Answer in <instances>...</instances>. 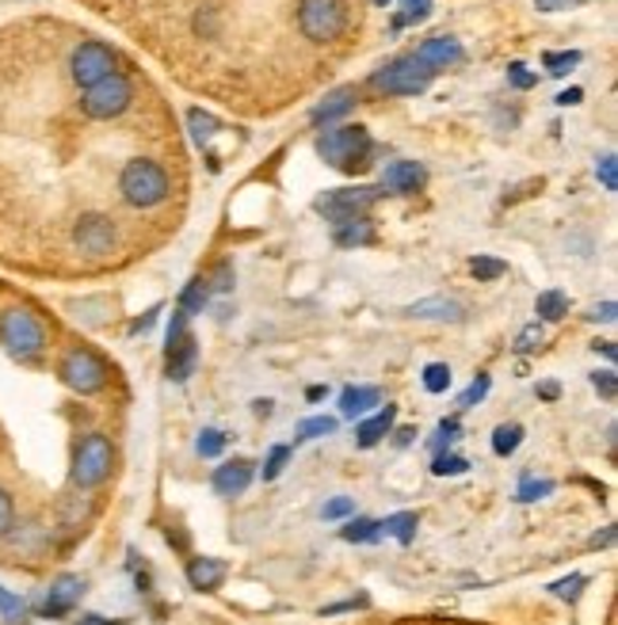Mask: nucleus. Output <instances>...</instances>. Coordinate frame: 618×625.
Segmentation results:
<instances>
[{
	"instance_id": "obj_36",
	"label": "nucleus",
	"mask_w": 618,
	"mask_h": 625,
	"mask_svg": "<svg viewBox=\"0 0 618 625\" xmlns=\"http://www.w3.org/2000/svg\"><path fill=\"white\" fill-rule=\"evenodd\" d=\"M584 584H588V576L572 572V576H565V579H557V584H550V591H554L557 599H565V602H577L580 591H584Z\"/></svg>"
},
{
	"instance_id": "obj_21",
	"label": "nucleus",
	"mask_w": 618,
	"mask_h": 625,
	"mask_svg": "<svg viewBox=\"0 0 618 625\" xmlns=\"http://www.w3.org/2000/svg\"><path fill=\"white\" fill-rule=\"evenodd\" d=\"M355 103V88H337L321 107H314V123H337L340 115H348Z\"/></svg>"
},
{
	"instance_id": "obj_23",
	"label": "nucleus",
	"mask_w": 618,
	"mask_h": 625,
	"mask_svg": "<svg viewBox=\"0 0 618 625\" xmlns=\"http://www.w3.org/2000/svg\"><path fill=\"white\" fill-rule=\"evenodd\" d=\"M337 244H340V248H360V244H375V229H370V221H363V218L344 221V226L337 229Z\"/></svg>"
},
{
	"instance_id": "obj_33",
	"label": "nucleus",
	"mask_w": 618,
	"mask_h": 625,
	"mask_svg": "<svg viewBox=\"0 0 618 625\" xmlns=\"http://www.w3.org/2000/svg\"><path fill=\"white\" fill-rule=\"evenodd\" d=\"M321 435H337V420L332 416H310V420L298 423V438H321Z\"/></svg>"
},
{
	"instance_id": "obj_29",
	"label": "nucleus",
	"mask_w": 618,
	"mask_h": 625,
	"mask_svg": "<svg viewBox=\"0 0 618 625\" xmlns=\"http://www.w3.org/2000/svg\"><path fill=\"white\" fill-rule=\"evenodd\" d=\"M470 271H474V279H478V282H496V279H504V275H508V264H504V259H493V256H478L470 264Z\"/></svg>"
},
{
	"instance_id": "obj_30",
	"label": "nucleus",
	"mask_w": 618,
	"mask_h": 625,
	"mask_svg": "<svg viewBox=\"0 0 618 625\" xmlns=\"http://www.w3.org/2000/svg\"><path fill=\"white\" fill-rule=\"evenodd\" d=\"M24 599L20 595H12L9 587H0V617H4V625H24Z\"/></svg>"
},
{
	"instance_id": "obj_15",
	"label": "nucleus",
	"mask_w": 618,
	"mask_h": 625,
	"mask_svg": "<svg viewBox=\"0 0 618 625\" xmlns=\"http://www.w3.org/2000/svg\"><path fill=\"white\" fill-rule=\"evenodd\" d=\"M393 420H398V408H393V405L378 408L375 416H363V420H360V428H355V443H360L363 450H370V446H378V443H382V438L393 431Z\"/></svg>"
},
{
	"instance_id": "obj_4",
	"label": "nucleus",
	"mask_w": 618,
	"mask_h": 625,
	"mask_svg": "<svg viewBox=\"0 0 618 625\" xmlns=\"http://www.w3.org/2000/svg\"><path fill=\"white\" fill-rule=\"evenodd\" d=\"M111 469H115V446H111V438L100 435V431H88L77 443V450H73V469H70L73 485L100 488L111 477Z\"/></svg>"
},
{
	"instance_id": "obj_40",
	"label": "nucleus",
	"mask_w": 618,
	"mask_h": 625,
	"mask_svg": "<svg viewBox=\"0 0 618 625\" xmlns=\"http://www.w3.org/2000/svg\"><path fill=\"white\" fill-rule=\"evenodd\" d=\"M489 385H493V382H489V374H478V378L470 382V390H466V393L458 397V405H462V408L481 405V400H485V393H489Z\"/></svg>"
},
{
	"instance_id": "obj_13",
	"label": "nucleus",
	"mask_w": 618,
	"mask_h": 625,
	"mask_svg": "<svg viewBox=\"0 0 618 625\" xmlns=\"http://www.w3.org/2000/svg\"><path fill=\"white\" fill-rule=\"evenodd\" d=\"M211 485H214V493H218V496H226V500H234V496H241L244 488L252 485V465H249V461H244V458L226 461V465H218V469H214Z\"/></svg>"
},
{
	"instance_id": "obj_10",
	"label": "nucleus",
	"mask_w": 618,
	"mask_h": 625,
	"mask_svg": "<svg viewBox=\"0 0 618 625\" xmlns=\"http://www.w3.org/2000/svg\"><path fill=\"white\" fill-rule=\"evenodd\" d=\"M115 226H111L108 214H85V218L73 226V244H77L85 256H111L115 252Z\"/></svg>"
},
{
	"instance_id": "obj_27",
	"label": "nucleus",
	"mask_w": 618,
	"mask_h": 625,
	"mask_svg": "<svg viewBox=\"0 0 618 625\" xmlns=\"http://www.w3.org/2000/svg\"><path fill=\"white\" fill-rule=\"evenodd\" d=\"M378 534H382V531H378L375 519H352V523H348L344 531H340V538L355 541V546H363V541H375Z\"/></svg>"
},
{
	"instance_id": "obj_19",
	"label": "nucleus",
	"mask_w": 618,
	"mask_h": 625,
	"mask_svg": "<svg viewBox=\"0 0 618 625\" xmlns=\"http://www.w3.org/2000/svg\"><path fill=\"white\" fill-rule=\"evenodd\" d=\"M408 317H420V321H454V324H458L462 317H466V309H462V302H454V297H424V302L408 305Z\"/></svg>"
},
{
	"instance_id": "obj_35",
	"label": "nucleus",
	"mask_w": 618,
	"mask_h": 625,
	"mask_svg": "<svg viewBox=\"0 0 618 625\" xmlns=\"http://www.w3.org/2000/svg\"><path fill=\"white\" fill-rule=\"evenodd\" d=\"M424 390L428 393L451 390V367H446V362H431V367H424Z\"/></svg>"
},
{
	"instance_id": "obj_41",
	"label": "nucleus",
	"mask_w": 618,
	"mask_h": 625,
	"mask_svg": "<svg viewBox=\"0 0 618 625\" xmlns=\"http://www.w3.org/2000/svg\"><path fill=\"white\" fill-rule=\"evenodd\" d=\"M592 385H595V393H600L603 400H615V397H618V378H615V370H595Z\"/></svg>"
},
{
	"instance_id": "obj_47",
	"label": "nucleus",
	"mask_w": 618,
	"mask_h": 625,
	"mask_svg": "<svg viewBox=\"0 0 618 625\" xmlns=\"http://www.w3.org/2000/svg\"><path fill=\"white\" fill-rule=\"evenodd\" d=\"M229 279H234V267H229V264H218V271H214V282L206 279V286H211V290H229V286H234V282H229Z\"/></svg>"
},
{
	"instance_id": "obj_58",
	"label": "nucleus",
	"mask_w": 618,
	"mask_h": 625,
	"mask_svg": "<svg viewBox=\"0 0 618 625\" xmlns=\"http://www.w3.org/2000/svg\"><path fill=\"white\" fill-rule=\"evenodd\" d=\"M413 435H416V428H405V431H398V443H413Z\"/></svg>"
},
{
	"instance_id": "obj_3",
	"label": "nucleus",
	"mask_w": 618,
	"mask_h": 625,
	"mask_svg": "<svg viewBox=\"0 0 618 625\" xmlns=\"http://www.w3.org/2000/svg\"><path fill=\"white\" fill-rule=\"evenodd\" d=\"M118 191H123V199L130 206L149 211V206H157V203H165V199H168V176H165V168H161L157 161L134 156V161H126L123 176H118Z\"/></svg>"
},
{
	"instance_id": "obj_18",
	"label": "nucleus",
	"mask_w": 618,
	"mask_h": 625,
	"mask_svg": "<svg viewBox=\"0 0 618 625\" xmlns=\"http://www.w3.org/2000/svg\"><path fill=\"white\" fill-rule=\"evenodd\" d=\"M375 405H382V390H375V385H348L340 393V416H348V420H363Z\"/></svg>"
},
{
	"instance_id": "obj_26",
	"label": "nucleus",
	"mask_w": 618,
	"mask_h": 625,
	"mask_svg": "<svg viewBox=\"0 0 618 625\" xmlns=\"http://www.w3.org/2000/svg\"><path fill=\"white\" fill-rule=\"evenodd\" d=\"M188 126H191V138L203 145V141H211L214 133H218V118L214 115H206V111H188Z\"/></svg>"
},
{
	"instance_id": "obj_46",
	"label": "nucleus",
	"mask_w": 618,
	"mask_h": 625,
	"mask_svg": "<svg viewBox=\"0 0 618 625\" xmlns=\"http://www.w3.org/2000/svg\"><path fill=\"white\" fill-rule=\"evenodd\" d=\"M542 344V324L534 321V324H527L524 332H519V340H516V347L519 352H534V347Z\"/></svg>"
},
{
	"instance_id": "obj_42",
	"label": "nucleus",
	"mask_w": 618,
	"mask_h": 625,
	"mask_svg": "<svg viewBox=\"0 0 618 625\" xmlns=\"http://www.w3.org/2000/svg\"><path fill=\"white\" fill-rule=\"evenodd\" d=\"M321 515L329 519V523H337V519H352V515H355V503L348 500V496H337V500L325 503Z\"/></svg>"
},
{
	"instance_id": "obj_34",
	"label": "nucleus",
	"mask_w": 618,
	"mask_h": 625,
	"mask_svg": "<svg viewBox=\"0 0 618 625\" xmlns=\"http://www.w3.org/2000/svg\"><path fill=\"white\" fill-rule=\"evenodd\" d=\"M428 12H431V0H401V16L393 20V27L420 24V20H428Z\"/></svg>"
},
{
	"instance_id": "obj_45",
	"label": "nucleus",
	"mask_w": 618,
	"mask_h": 625,
	"mask_svg": "<svg viewBox=\"0 0 618 625\" xmlns=\"http://www.w3.org/2000/svg\"><path fill=\"white\" fill-rule=\"evenodd\" d=\"M508 80H512V88H519V92L534 88V73H527L524 62H512V65H508Z\"/></svg>"
},
{
	"instance_id": "obj_38",
	"label": "nucleus",
	"mask_w": 618,
	"mask_h": 625,
	"mask_svg": "<svg viewBox=\"0 0 618 625\" xmlns=\"http://www.w3.org/2000/svg\"><path fill=\"white\" fill-rule=\"evenodd\" d=\"M290 446H272V454H267V461H264V481H275L282 473V469H287V461H290Z\"/></svg>"
},
{
	"instance_id": "obj_14",
	"label": "nucleus",
	"mask_w": 618,
	"mask_h": 625,
	"mask_svg": "<svg viewBox=\"0 0 618 625\" xmlns=\"http://www.w3.org/2000/svg\"><path fill=\"white\" fill-rule=\"evenodd\" d=\"M424 180H428V173L416 161H398V165H390L382 173V188L393 191V195H416L424 188Z\"/></svg>"
},
{
	"instance_id": "obj_11",
	"label": "nucleus",
	"mask_w": 618,
	"mask_h": 625,
	"mask_svg": "<svg viewBox=\"0 0 618 625\" xmlns=\"http://www.w3.org/2000/svg\"><path fill=\"white\" fill-rule=\"evenodd\" d=\"M378 199L375 188H352V191H332V195L317 199V211L325 214V218H332L337 226H344V221H355L363 218V211H367L370 203Z\"/></svg>"
},
{
	"instance_id": "obj_53",
	"label": "nucleus",
	"mask_w": 618,
	"mask_h": 625,
	"mask_svg": "<svg viewBox=\"0 0 618 625\" xmlns=\"http://www.w3.org/2000/svg\"><path fill=\"white\" fill-rule=\"evenodd\" d=\"M557 393H562V390H557V385H554V382L539 385V397H542V400H557Z\"/></svg>"
},
{
	"instance_id": "obj_31",
	"label": "nucleus",
	"mask_w": 618,
	"mask_h": 625,
	"mask_svg": "<svg viewBox=\"0 0 618 625\" xmlns=\"http://www.w3.org/2000/svg\"><path fill=\"white\" fill-rule=\"evenodd\" d=\"M466 469H470V461L458 458V454H443V450H439L436 461H431V473H436V477H458V473H466Z\"/></svg>"
},
{
	"instance_id": "obj_37",
	"label": "nucleus",
	"mask_w": 618,
	"mask_h": 625,
	"mask_svg": "<svg viewBox=\"0 0 618 625\" xmlns=\"http://www.w3.org/2000/svg\"><path fill=\"white\" fill-rule=\"evenodd\" d=\"M542 65H546V73H554V77H565V73H569L572 65H580V54H577V50H562V54H542Z\"/></svg>"
},
{
	"instance_id": "obj_51",
	"label": "nucleus",
	"mask_w": 618,
	"mask_h": 625,
	"mask_svg": "<svg viewBox=\"0 0 618 625\" xmlns=\"http://www.w3.org/2000/svg\"><path fill=\"white\" fill-rule=\"evenodd\" d=\"M542 12H562V9H569V4H580V0H534Z\"/></svg>"
},
{
	"instance_id": "obj_9",
	"label": "nucleus",
	"mask_w": 618,
	"mask_h": 625,
	"mask_svg": "<svg viewBox=\"0 0 618 625\" xmlns=\"http://www.w3.org/2000/svg\"><path fill=\"white\" fill-rule=\"evenodd\" d=\"M70 73H73V80H77L80 88H92L96 80H103V77H111V73H115V54H111L103 42H80V47L73 50Z\"/></svg>"
},
{
	"instance_id": "obj_8",
	"label": "nucleus",
	"mask_w": 618,
	"mask_h": 625,
	"mask_svg": "<svg viewBox=\"0 0 618 625\" xmlns=\"http://www.w3.org/2000/svg\"><path fill=\"white\" fill-rule=\"evenodd\" d=\"M134 100V88L123 73H111V77L96 80L92 88H85V100H80V111L88 118H118Z\"/></svg>"
},
{
	"instance_id": "obj_20",
	"label": "nucleus",
	"mask_w": 618,
	"mask_h": 625,
	"mask_svg": "<svg viewBox=\"0 0 618 625\" xmlns=\"http://www.w3.org/2000/svg\"><path fill=\"white\" fill-rule=\"evenodd\" d=\"M165 355H168V378H173V382H188L191 370H196V359H199L196 336H184L180 344H176L173 352H165Z\"/></svg>"
},
{
	"instance_id": "obj_56",
	"label": "nucleus",
	"mask_w": 618,
	"mask_h": 625,
	"mask_svg": "<svg viewBox=\"0 0 618 625\" xmlns=\"http://www.w3.org/2000/svg\"><path fill=\"white\" fill-rule=\"evenodd\" d=\"M325 393H329V390H325V385H314V390L305 393V397H310V400H321V397H325Z\"/></svg>"
},
{
	"instance_id": "obj_1",
	"label": "nucleus",
	"mask_w": 618,
	"mask_h": 625,
	"mask_svg": "<svg viewBox=\"0 0 618 625\" xmlns=\"http://www.w3.org/2000/svg\"><path fill=\"white\" fill-rule=\"evenodd\" d=\"M47 324L35 317L24 305H12V309L0 312V344L12 359L20 362H35L42 352H47Z\"/></svg>"
},
{
	"instance_id": "obj_2",
	"label": "nucleus",
	"mask_w": 618,
	"mask_h": 625,
	"mask_svg": "<svg viewBox=\"0 0 618 625\" xmlns=\"http://www.w3.org/2000/svg\"><path fill=\"white\" fill-rule=\"evenodd\" d=\"M370 133L367 126H337V130H325L317 141V153L329 161L337 173H363L370 165Z\"/></svg>"
},
{
	"instance_id": "obj_43",
	"label": "nucleus",
	"mask_w": 618,
	"mask_h": 625,
	"mask_svg": "<svg viewBox=\"0 0 618 625\" xmlns=\"http://www.w3.org/2000/svg\"><path fill=\"white\" fill-rule=\"evenodd\" d=\"M595 176H600V183H603V188H607V191H615L618 188V161H615V156H603V161H600V165H595Z\"/></svg>"
},
{
	"instance_id": "obj_24",
	"label": "nucleus",
	"mask_w": 618,
	"mask_h": 625,
	"mask_svg": "<svg viewBox=\"0 0 618 625\" xmlns=\"http://www.w3.org/2000/svg\"><path fill=\"white\" fill-rule=\"evenodd\" d=\"M534 312H539V321H562L565 312H569V297H565L562 290H546V294H539V302H534Z\"/></svg>"
},
{
	"instance_id": "obj_55",
	"label": "nucleus",
	"mask_w": 618,
	"mask_h": 625,
	"mask_svg": "<svg viewBox=\"0 0 618 625\" xmlns=\"http://www.w3.org/2000/svg\"><path fill=\"white\" fill-rule=\"evenodd\" d=\"M149 324H153V312H149V317H141V321H134V324H130V332H146Z\"/></svg>"
},
{
	"instance_id": "obj_7",
	"label": "nucleus",
	"mask_w": 618,
	"mask_h": 625,
	"mask_svg": "<svg viewBox=\"0 0 618 625\" xmlns=\"http://www.w3.org/2000/svg\"><path fill=\"white\" fill-rule=\"evenodd\" d=\"M431 77H436V69H431V65H424L416 54H408V58H398L393 65H386L382 73H375V77H370V85H375L378 92H386V95H416V92H424V88L431 85Z\"/></svg>"
},
{
	"instance_id": "obj_5",
	"label": "nucleus",
	"mask_w": 618,
	"mask_h": 625,
	"mask_svg": "<svg viewBox=\"0 0 618 625\" xmlns=\"http://www.w3.org/2000/svg\"><path fill=\"white\" fill-rule=\"evenodd\" d=\"M298 27L310 42H332L348 27V0H298Z\"/></svg>"
},
{
	"instance_id": "obj_52",
	"label": "nucleus",
	"mask_w": 618,
	"mask_h": 625,
	"mask_svg": "<svg viewBox=\"0 0 618 625\" xmlns=\"http://www.w3.org/2000/svg\"><path fill=\"white\" fill-rule=\"evenodd\" d=\"M557 103H562V107H572V103H580V88H569V92H562V95H557Z\"/></svg>"
},
{
	"instance_id": "obj_49",
	"label": "nucleus",
	"mask_w": 618,
	"mask_h": 625,
	"mask_svg": "<svg viewBox=\"0 0 618 625\" xmlns=\"http://www.w3.org/2000/svg\"><path fill=\"white\" fill-rule=\"evenodd\" d=\"M355 607H363V599L332 602V607H321V617H332V614H344V610H355Z\"/></svg>"
},
{
	"instance_id": "obj_54",
	"label": "nucleus",
	"mask_w": 618,
	"mask_h": 625,
	"mask_svg": "<svg viewBox=\"0 0 618 625\" xmlns=\"http://www.w3.org/2000/svg\"><path fill=\"white\" fill-rule=\"evenodd\" d=\"M595 352H603V355H607V359H610V362H615L618 347H615V344H610V340H600V344H595Z\"/></svg>"
},
{
	"instance_id": "obj_39",
	"label": "nucleus",
	"mask_w": 618,
	"mask_h": 625,
	"mask_svg": "<svg viewBox=\"0 0 618 625\" xmlns=\"http://www.w3.org/2000/svg\"><path fill=\"white\" fill-rule=\"evenodd\" d=\"M554 493V481H534V477H524L519 485V503H531V500H542V496Z\"/></svg>"
},
{
	"instance_id": "obj_28",
	"label": "nucleus",
	"mask_w": 618,
	"mask_h": 625,
	"mask_svg": "<svg viewBox=\"0 0 618 625\" xmlns=\"http://www.w3.org/2000/svg\"><path fill=\"white\" fill-rule=\"evenodd\" d=\"M206 297H211V286H206V279L188 282V290L180 294V312H203Z\"/></svg>"
},
{
	"instance_id": "obj_22",
	"label": "nucleus",
	"mask_w": 618,
	"mask_h": 625,
	"mask_svg": "<svg viewBox=\"0 0 618 625\" xmlns=\"http://www.w3.org/2000/svg\"><path fill=\"white\" fill-rule=\"evenodd\" d=\"M416 526H420V519H416V511H398V515H390V519H386V523H378V531H382V534H390V538H398L401 546H413Z\"/></svg>"
},
{
	"instance_id": "obj_44",
	"label": "nucleus",
	"mask_w": 618,
	"mask_h": 625,
	"mask_svg": "<svg viewBox=\"0 0 618 625\" xmlns=\"http://www.w3.org/2000/svg\"><path fill=\"white\" fill-rule=\"evenodd\" d=\"M12 526H16V503H12V496L0 488V538L12 534Z\"/></svg>"
},
{
	"instance_id": "obj_59",
	"label": "nucleus",
	"mask_w": 618,
	"mask_h": 625,
	"mask_svg": "<svg viewBox=\"0 0 618 625\" xmlns=\"http://www.w3.org/2000/svg\"><path fill=\"white\" fill-rule=\"evenodd\" d=\"M375 9H390V0H375Z\"/></svg>"
},
{
	"instance_id": "obj_6",
	"label": "nucleus",
	"mask_w": 618,
	"mask_h": 625,
	"mask_svg": "<svg viewBox=\"0 0 618 625\" xmlns=\"http://www.w3.org/2000/svg\"><path fill=\"white\" fill-rule=\"evenodd\" d=\"M58 378L80 397H92V393H100L108 385V362L96 352H88V347H73L58 362Z\"/></svg>"
},
{
	"instance_id": "obj_17",
	"label": "nucleus",
	"mask_w": 618,
	"mask_h": 625,
	"mask_svg": "<svg viewBox=\"0 0 618 625\" xmlns=\"http://www.w3.org/2000/svg\"><path fill=\"white\" fill-rule=\"evenodd\" d=\"M226 579V564L218 557H191L188 561V584L196 591H218Z\"/></svg>"
},
{
	"instance_id": "obj_48",
	"label": "nucleus",
	"mask_w": 618,
	"mask_h": 625,
	"mask_svg": "<svg viewBox=\"0 0 618 625\" xmlns=\"http://www.w3.org/2000/svg\"><path fill=\"white\" fill-rule=\"evenodd\" d=\"M615 312H618V305H615V302H603V305H595V309L588 312V317H592V321L610 324V321H615Z\"/></svg>"
},
{
	"instance_id": "obj_57",
	"label": "nucleus",
	"mask_w": 618,
	"mask_h": 625,
	"mask_svg": "<svg viewBox=\"0 0 618 625\" xmlns=\"http://www.w3.org/2000/svg\"><path fill=\"white\" fill-rule=\"evenodd\" d=\"M256 416H272V400H256Z\"/></svg>"
},
{
	"instance_id": "obj_32",
	"label": "nucleus",
	"mask_w": 618,
	"mask_h": 625,
	"mask_svg": "<svg viewBox=\"0 0 618 625\" xmlns=\"http://www.w3.org/2000/svg\"><path fill=\"white\" fill-rule=\"evenodd\" d=\"M196 450H199V458H218V454L226 450V435H222L218 428H203L196 438Z\"/></svg>"
},
{
	"instance_id": "obj_16",
	"label": "nucleus",
	"mask_w": 618,
	"mask_h": 625,
	"mask_svg": "<svg viewBox=\"0 0 618 625\" xmlns=\"http://www.w3.org/2000/svg\"><path fill=\"white\" fill-rule=\"evenodd\" d=\"M416 58H420L424 65H431V69H443V65L462 62V42L454 39V35H436V39H428L416 50Z\"/></svg>"
},
{
	"instance_id": "obj_25",
	"label": "nucleus",
	"mask_w": 618,
	"mask_h": 625,
	"mask_svg": "<svg viewBox=\"0 0 618 625\" xmlns=\"http://www.w3.org/2000/svg\"><path fill=\"white\" fill-rule=\"evenodd\" d=\"M519 443H524V428H519V423H501V428L493 431L496 458H512V454L519 450Z\"/></svg>"
},
{
	"instance_id": "obj_50",
	"label": "nucleus",
	"mask_w": 618,
	"mask_h": 625,
	"mask_svg": "<svg viewBox=\"0 0 618 625\" xmlns=\"http://www.w3.org/2000/svg\"><path fill=\"white\" fill-rule=\"evenodd\" d=\"M610 541H615V526H607L603 534H592V538H588V549H607Z\"/></svg>"
},
{
	"instance_id": "obj_12",
	"label": "nucleus",
	"mask_w": 618,
	"mask_h": 625,
	"mask_svg": "<svg viewBox=\"0 0 618 625\" xmlns=\"http://www.w3.org/2000/svg\"><path fill=\"white\" fill-rule=\"evenodd\" d=\"M80 595H85V579H80V576H58L54 584H50L47 599H42L39 617H50V622H58V617H65L73 607H77Z\"/></svg>"
}]
</instances>
